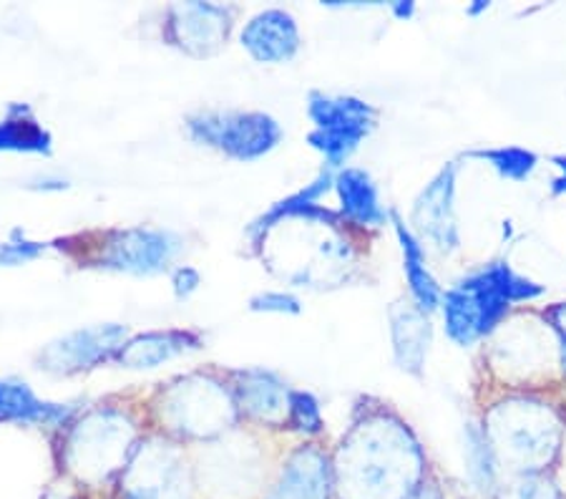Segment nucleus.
I'll use <instances>...</instances> for the list:
<instances>
[{"instance_id": "6e6552de", "label": "nucleus", "mask_w": 566, "mask_h": 499, "mask_svg": "<svg viewBox=\"0 0 566 499\" xmlns=\"http://www.w3.org/2000/svg\"><path fill=\"white\" fill-rule=\"evenodd\" d=\"M124 325H98V329L76 331L53 343L43 353V363L45 368L59 371V374H73V371L88 368L108 358L116 349H124Z\"/></svg>"}, {"instance_id": "2eb2a0df", "label": "nucleus", "mask_w": 566, "mask_h": 499, "mask_svg": "<svg viewBox=\"0 0 566 499\" xmlns=\"http://www.w3.org/2000/svg\"><path fill=\"white\" fill-rule=\"evenodd\" d=\"M337 195H340L343 215L355 225L378 227L386 225L388 212L380 207L378 189L363 169H345L335 179Z\"/></svg>"}, {"instance_id": "aec40b11", "label": "nucleus", "mask_w": 566, "mask_h": 499, "mask_svg": "<svg viewBox=\"0 0 566 499\" xmlns=\"http://www.w3.org/2000/svg\"><path fill=\"white\" fill-rule=\"evenodd\" d=\"M139 469L132 471L126 495L129 499H177V465H169L167 454L154 465H136Z\"/></svg>"}, {"instance_id": "c756f323", "label": "nucleus", "mask_w": 566, "mask_h": 499, "mask_svg": "<svg viewBox=\"0 0 566 499\" xmlns=\"http://www.w3.org/2000/svg\"><path fill=\"white\" fill-rule=\"evenodd\" d=\"M406 499H443V495H441V489H438L436 485H421L413 495L406 497Z\"/></svg>"}, {"instance_id": "412c9836", "label": "nucleus", "mask_w": 566, "mask_h": 499, "mask_svg": "<svg viewBox=\"0 0 566 499\" xmlns=\"http://www.w3.org/2000/svg\"><path fill=\"white\" fill-rule=\"evenodd\" d=\"M465 159L486 162L491 169H496L499 177L511 181H526L538 167V157L532 149L524 147H494V149H473L463 154Z\"/></svg>"}, {"instance_id": "6ab92c4d", "label": "nucleus", "mask_w": 566, "mask_h": 499, "mask_svg": "<svg viewBox=\"0 0 566 499\" xmlns=\"http://www.w3.org/2000/svg\"><path fill=\"white\" fill-rule=\"evenodd\" d=\"M0 414L39 424H61L69 419V408L39 402L25 384H0Z\"/></svg>"}, {"instance_id": "ddd939ff", "label": "nucleus", "mask_w": 566, "mask_h": 499, "mask_svg": "<svg viewBox=\"0 0 566 499\" xmlns=\"http://www.w3.org/2000/svg\"><path fill=\"white\" fill-rule=\"evenodd\" d=\"M175 35L181 49L191 53H209L227 39V11L214 6H179L175 8Z\"/></svg>"}, {"instance_id": "393cba45", "label": "nucleus", "mask_w": 566, "mask_h": 499, "mask_svg": "<svg viewBox=\"0 0 566 499\" xmlns=\"http://www.w3.org/2000/svg\"><path fill=\"white\" fill-rule=\"evenodd\" d=\"M544 321L556 335V343H559V366L566 374V303H556L544 311Z\"/></svg>"}, {"instance_id": "9d476101", "label": "nucleus", "mask_w": 566, "mask_h": 499, "mask_svg": "<svg viewBox=\"0 0 566 499\" xmlns=\"http://www.w3.org/2000/svg\"><path fill=\"white\" fill-rule=\"evenodd\" d=\"M242 43L258 61H287L300 49L295 18L285 11H264L248 23Z\"/></svg>"}, {"instance_id": "f8f14e48", "label": "nucleus", "mask_w": 566, "mask_h": 499, "mask_svg": "<svg viewBox=\"0 0 566 499\" xmlns=\"http://www.w3.org/2000/svg\"><path fill=\"white\" fill-rule=\"evenodd\" d=\"M390 333L398 366L408 371V374L421 376L433 335L431 323H428V313H423L418 305L392 308Z\"/></svg>"}, {"instance_id": "7ed1b4c3", "label": "nucleus", "mask_w": 566, "mask_h": 499, "mask_svg": "<svg viewBox=\"0 0 566 499\" xmlns=\"http://www.w3.org/2000/svg\"><path fill=\"white\" fill-rule=\"evenodd\" d=\"M481 426L501 465L518 475L549 471L562 454L564 422L534 396H509L491 404Z\"/></svg>"}, {"instance_id": "4be33fe9", "label": "nucleus", "mask_w": 566, "mask_h": 499, "mask_svg": "<svg viewBox=\"0 0 566 499\" xmlns=\"http://www.w3.org/2000/svg\"><path fill=\"white\" fill-rule=\"evenodd\" d=\"M0 147L25 149V152H49V134H45L31 116L29 119H11L0 129Z\"/></svg>"}, {"instance_id": "c85d7f7f", "label": "nucleus", "mask_w": 566, "mask_h": 499, "mask_svg": "<svg viewBox=\"0 0 566 499\" xmlns=\"http://www.w3.org/2000/svg\"><path fill=\"white\" fill-rule=\"evenodd\" d=\"M552 165L559 169V175L552 179V195L562 197V195H566V154H554Z\"/></svg>"}, {"instance_id": "20e7f679", "label": "nucleus", "mask_w": 566, "mask_h": 499, "mask_svg": "<svg viewBox=\"0 0 566 499\" xmlns=\"http://www.w3.org/2000/svg\"><path fill=\"white\" fill-rule=\"evenodd\" d=\"M310 119L315 129L310 144L323 152L331 167H340L376 126V108L353 96H310Z\"/></svg>"}, {"instance_id": "9b49d317", "label": "nucleus", "mask_w": 566, "mask_h": 499, "mask_svg": "<svg viewBox=\"0 0 566 499\" xmlns=\"http://www.w3.org/2000/svg\"><path fill=\"white\" fill-rule=\"evenodd\" d=\"M333 469L325 454L313 447L300 449L287 461L280 485L270 499H327L331 497Z\"/></svg>"}, {"instance_id": "f03ea898", "label": "nucleus", "mask_w": 566, "mask_h": 499, "mask_svg": "<svg viewBox=\"0 0 566 499\" xmlns=\"http://www.w3.org/2000/svg\"><path fill=\"white\" fill-rule=\"evenodd\" d=\"M544 293V285L518 276L506 260L489 262L443 293L446 335L461 349L476 346L479 341L494 335L499 325H504L511 305L536 301Z\"/></svg>"}, {"instance_id": "dca6fc26", "label": "nucleus", "mask_w": 566, "mask_h": 499, "mask_svg": "<svg viewBox=\"0 0 566 499\" xmlns=\"http://www.w3.org/2000/svg\"><path fill=\"white\" fill-rule=\"evenodd\" d=\"M242 384L237 386L240 402L258 419H285L290 416V396L285 384L277 376L264 374V371H248L242 374Z\"/></svg>"}, {"instance_id": "2f4dec72", "label": "nucleus", "mask_w": 566, "mask_h": 499, "mask_svg": "<svg viewBox=\"0 0 566 499\" xmlns=\"http://www.w3.org/2000/svg\"><path fill=\"white\" fill-rule=\"evenodd\" d=\"M483 11H489V3H486V0H476V3L465 8V13H469V15H479V13H483Z\"/></svg>"}, {"instance_id": "cd10ccee", "label": "nucleus", "mask_w": 566, "mask_h": 499, "mask_svg": "<svg viewBox=\"0 0 566 499\" xmlns=\"http://www.w3.org/2000/svg\"><path fill=\"white\" fill-rule=\"evenodd\" d=\"M197 285H199V276H197V270H191V268H181V270H177V276H175V290H177V295H189V293H195Z\"/></svg>"}, {"instance_id": "a211bd4d", "label": "nucleus", "mask_w": 566, "mask_h": 499, "mask_svg": "<svg viewBox=\"0 0 566 499\" xmlns=\"http://www.w3.org/2000/svg\"><path fill=\"white\" fill-rule=\"evenodd\" d=\"M197 339L191 333L167 331V333H146L126 343L122 349V363L132 368H154L161 361L177 356L185 349H195Z\"/></svg>"}, {"instance_id": "f257e3e1", "label": "nucleus", "mask_w": 566, "mask_h": 499, "mask_svg": "<svg viewBox=\"0 0 566 499\" xmlns=\"http://www.w3.org/2000/svg\"><path fill=\"white\" fill-rule=\"evenodd\" d=\"M335 475L343 499H406L421 487L423 451L403 422L378 414L343 439Z\"/></svg>"}, {"instance_id": "bb28decb", "label": "nucleus", "mask_w": 566, "mask_h": 499, "mask_svg": "<svg viewBox=\"0 0 566 499\" xmlns=\"http://www.w3.org/2000/svg\"><path fill=\"white\" fill-rule=\"evenodd\" d=\"M41 252H43V245L39 242H15V245H6V248L0 250V260L25 262V260H33L35 256H41Z\"/></svg>"}, {"instance_id": "423d86ee", "label": "nucleus", "mask_w": 566, "mask_h": 499, "mask_svg": "<svg viewBox=\"0 0 566 499\" xmlns=\"http://www.w3.org/2000/svg\"><path fill=\"white\" fill-rule=\"evenodd\" d=\"M413 227L418 240L431 242L438 252H455L461 248L459 217H455V165L449 162L431 185L418 195L413 205Z\"/></svg>"}, {"instance_id": "b1692460", "label": "nucleus", "mask_w": 566, "mask_h": 499, "mask_svg": "<svg viewBox=\"0 0 566 499\" xmlns=\"http://www.w3.org/2000/svg\"><path fill=\"white\" fill-rule=\"evenodd\" d=\"M516 499H566L562 487L554 482L549 471H532V475H518L514 487Z\"/></svg>"}, {"instance_id": "7c9ffc66", "label": "nucleus", "mask_w": 566, "mask_h": 499, "mask_svg": "<svg viewBox=\"0 0 566 499\" xmlns=\"http://www.w3.org/2000/svg\"><path fill=\"white\" fill-rule=\"evenodd\" d=\"M413 11H416V3H392V13H396L398 18H410L413 15Z\"/></svg>"}, {"instance_id": "0eeeda50", "label": "nucleus", "mask_w": 566, "mask_h": 499, "mask_svg": "<svg viewBox=\"0 0 566 499\" xmlns=\"http://www.w3.org/2000/svg\"><path fill=\"white\" fill-rule=\"evenodd\" d=\"M177 252V240L157 230H118L106 235V245L96 256L102 268L126 272H157Z\"/></svg>"}, {"instance_id": "a878e982", "label": "nucleus", "mask_w": 566, "mask_h": 499, "mask_svg": "<svg viewBox=\"0 0 566 499\" xmlns=\"http://www.w3.org/2000/svg\"><path fill=\"white\" fill-rule=\"evenodd\" d=\"M254 311H268V313H300V301L295 295L287 293H264L252 301Z\"/></svg>"}, {"instance_id": "f3484780", "label": "nucleus", "mask_w": 566, "mask_h": 499, "mask_svg": "<svg viewBox=\"0 0 566 499\" xmlns=\"http://www.w3.org/2000/svg\"><path fill=\"white\" fill-rule=\"evenodd\" d=\"M463 461L465 471L473 487L481 495H494L499 489V467L501 461L496 457L494 447H491L483 426L479 424H465L463 429Z\"/></svg>"}, {"instance_id": "5701e85b", "label": "nucleus", "mask_w": 566, "mask_h": 499, "mask_svg": "<svg viewBox=\"0 0 566 499\" xmlns=\"http://www.w3.org/2000/svg\"><path fill=\"white\" fill-rule=\"evenodd\" d=\"M290 422L305 434H317L323 429V416H319V406L313 394L295 392L290 396Z\"/></svg>"}, {"instance_id": "4468645a", "label": "nucleus", "mask_w": 566, "mask_h": 499, "mask_svg": "<svg viewBox=\"0 0 566 499\" xmlns=\"http://www.w3.org/2000/svg\"><path fill=\"white\" fill-rule=\"evenodd\" d=\"M390 220H392V227H396L400 250H403V270H406L410 295H413L416 305L421 308L423 313H431L441 305L443 293L441 288H438L436 278L431 276V270L426 266L423 245L413 232L408 230L406 222L398 217V212H390Z\"/></svg>"}, {"instance_id": "39448f33", "label": "nucleus", "mask_w": 566, "mask_h": 499, "mask_svg": "<svg viewBox=\"0 0 566 499\" xmlns=\"http://www.w3.org/2000/svg\"><path fill=\"white\" fill-rule=\"evenodd\" d=\"M197 142L209 144L237 159H258L280 142V124L268 114L205 112L189 119Z\"/></svg>"}, {"instance_id": "1a4fd4ad", "label": "nucleus", "mask_w": 566, "mask_h": 499, "mask_svg": "<svg viewBox=\"0 0 566 499\" xmlns=\"http://www.w3.org/2000/svg\"><path fill=\"white\" fill-rule=\"evenodd\" d=\"M126 441H129L126 426L122 429V424H112L102 414L96 422H91L76 434V441H73L76 461H73V467L78 469L81 477H104L122 461Z\"/></svg>"}]
</instances>
